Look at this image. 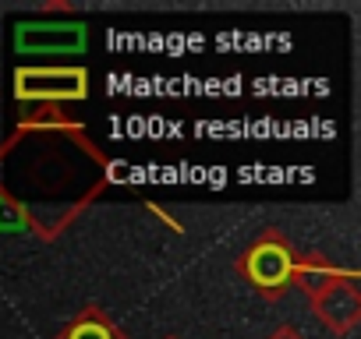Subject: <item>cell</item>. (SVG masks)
<instances>
[{"mask_svg":"<svg viewBox=\"0 0 361 339\" xmlns=\"http://www.w3.org/2000/svg\"><path fill=\"white\" fill-rule=\"evenodd\" d=\"M54 339H128V335H124V328H121L103 307L89 304V307H82Z\"/></svg>","mask_w":361,"mask_h":339,"instance_id":"5","label":"cell"},{"mask_svg":"<svg viewBox=\"0 0 361 339\" xmlns=\"http://www.w3.org/2000/svg\"><path fill=\"white\" fill-rule=\"evenodd\" d=\"M347 269H336L326 255H298V265H294V283L305 297L319 293L322 286H329L333 279H340Z\"/></svg>","mask_w":361,"mask_h":339,"instance_id":"6","label":"cell"},{"mask_svg":"<svg viewBox=\"0 0 361 339\" xmlns=\"http://www.w3.org/2000/svg\"><path fill=\"white\" fill-rule=\"evenodd\" d=\"M294 265H298V251L290 248V241L276 226H269L241 251L238 276L262 300H283L290 283H294Z\"/></svg>","mask_w":361,"mask_h":339,"instance_id":"1","label":"cell"},{"mask_svg":"<svg viewBox=\"0 0 361 339\" xmlns=\"http://www.w3.org/2000/svg\"><path fill=\"white\" fill-rule=\"evenodd\" d=\"M15 46L22 53H78L85 50V25L82 22H68V25L22 22L15 29Z\"/></svg>","mask_w":361,"mask_h":339,"instance_id":"4","label":"cell"},{"mask_svg":"<svg viewBox=\"0 0 361 339\" xmlns=\"http://www.w3.org/2000/svg\"><path fill=\"white\" fill-rule=\"evenodd\" d=\"M266 339H305V335H301L294 325H280V328H276V332H269Z\"/></svg>","mask_w":361,"mask_h":339,"instance_id":"7","label":"cell"},{"mask_svg":"<svg viewBox=\"0 0 361 339\" xmlns=\"http://www.w3.org/2000/svg\"><path fill=\"white\" fill-rule=\"evenodd\" d=\"M163 339H177V335H163Z\"/></svg>","mask_w":361,"mask_h":339,"instance_id":"8","label":"cell"},{"mask_svg":"<svg viewBox=\"0 0 361 339\" xmlns=\"http://www.w3.org/2000/svg\"><path fill=\"white\" fill-rule=\"evenodd\" d=\"M15 99L36 106H61L68 99H89V71L85 68H18L15 71Z\"/></svg>","mask_w":361,"mask_h":339,"instance_id":"2","label":"cell"},{"mask_svg":"<svg viewBox=\"0 0 361 339\" xmlns=\"http://www.w3.org/2000/svg\"><path fill=\"white\" fill-rule=\"evenodd\" d=\"M315 318L333 332V335H350L361 321V290H357V276L343 272L340 279H333L329 286H322L319 293L308 297Z\"/></svg>","mask_w":361,"mask_h":339,"instance_id":"3","label":"cell"}]
</instances>
